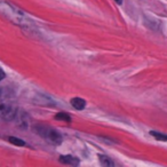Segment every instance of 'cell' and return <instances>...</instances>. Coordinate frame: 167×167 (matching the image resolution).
<instances>
[{"label": "cell", "instance_id": "7c38bea8", "mask_svg": "<svg viewBox=\"0 0 167 167\" xmlns=\"http://www.w3.org/2000/svg\"><path fill=\"white\" fill-rule=\"evenodd\" d=\"M114 1H116L117 4H122V0H114Z\"/></svg>", "mask_w": 167, "mask_h": 167}, {"label": "cell", "instance_id": "277c9868", "mask_svg": "<svg viewBox=\"0 0 167 167\" xmlns=\"http://www.w3.org/2000/svg\"><path fill=\"white\" fill-rule=\"evenodd\" d=\"M14 122H16V125L19 126V128L25 129L29 125V117L24 111L17 110L15 118H14Z\"/></svg>", "mask_w": 167, "mask_h": 167}, {"label": "cell", "instance_id": "7a4b0ae2", "mask_svg": "<svg viewBox=\"0 0 167 167\" xmlns=\"http://www.w3.org/2000/svg\"><path fill=\"white\" fill-rule=\"evenodd\" d=\"M33 129L36 133L38 134V135H40L44 140H46L48 143H50V144L57 145L62 142L61 134L58 133L57 131H55V129L48 127V126L38 125V126H34Z\"/></svg>", "mask_w": 167, "mask_h": 167}, {"label": "cell", "instance_id": "30bf717a", "mask_svg": "<svg viewBox=\"0 0 167 167\" xmlns=\"http://www.w3.org/2000/svg\"><path fill=\"white\" fill-rule=\"evenodd\" d=\"M150 134H151L152 136L155 137V139H157L158 141H163V142H167V135H165V134H161V133H158V132H150Z\"/></svg>", "mask_w": 167, "mask_h": 167}, {"label": "cell", "instance_id": "8fae6325", "mask_svg": "<svg viewBox=\"0 0 167 167\" xmlns=\"http://www.w3.org/2000/svg\"><path fill=\"white\" fill-rule=\"evenodd\" d=\"M4 78H5V72L1 70V69H0V81L4 79Z\"/></svg>", "mask_w": 167, "mask_h": 167}, {"label": "cell", "instance_id": "3957f363", "mask_svg": "<svg viewBox=\"0 0 167 167\" xmlns=\"http://www.w3.org/2000/svg\"><path fill=\"white\" fill-rule=\"evenodd\" d=\"M16 112H17V108L13 103L0 99V118L1 119L7 122H13L16 116Z\"/></svg>", "mask_w": 167, "mask_h": 167}, {"label": "cell", "instance_id": "8992f818", "mask_svg": "<svg viewBox=\"0 0 167 167\" xmlns=\"http://www.w3.org/2000/svg\"><path fill=\"white\" fill-rule=\"evenodd\" d=\"M71 104L75 109L77 110H83L85 109V106H86V101L83 99H80V97H75V99L71 100Z\"/></svg>", "mask_w": 167, "mask_h": 167}, {"label": "cell", "instance_id": "5b68a950", "mask_svg": "<svg viewBox=\"0 0 167 167\" xmlns=\"http://www.w3.org/2000/svg\"><path fill=\"white\" fill-rule=\"evenodd\" d=\"M58 160H60V163L65 164V165H71V166L79 165V160L73 156H61Z\"/></svg>", "mask_w": 167, "mask_h": 167}, {"label": "cell", "instance_id": "6da1fadb", "mask_svg": "<svg viewBox=\"0 0 167 167\" xmlns=\"http://www.w3.org/2000/svg\"><path fill=\"white\" fill-rule=\"evenodd\" d=\"M0 13L5 17H7L9 21L22 28H29L32 24L30 19H28V16L24 14V11L8 2L0 4Z\"/></svg>", "mask_w": 167, "mask_h": 167}, {"label": "cell", "instance_id": "ba28073f", "mask_svg": "<svg viewBox=\"0 0 167 167\" xmlns=\"http://www.w3.org/2000/svg\"><path fill=\"white\" fill-rule=\"evenodd\" d=\"M8 141H9L11 143H13L14 145H16V147H24V145H25L24 141L15 136H9L8 137Z\"/></svg>", "mask_w": 167, "mask_h": 167}, {"label": "cell", "instance_id": "52a82bcc", "mask_svg": "<svg viewBox=\"0 0 167 167\" xmlns=\"http://www.w3.org/2000/svg\"><path fill=\"white\" fill-rule=\"evenodd\" d=\"M99 158H100V163L102 164L103 166H105V167H112V166H113V161H112L109 157L99 156Z\"/></svg>", "mask_w": 167, "mask_h": 167}, {"label": "cell", "instance_id": "9c48e42d", "mask_svg": "<svg viewBox=\"0 0 167 167\" xmlns=\"http://www.w3.org/2000/svg\"><path fill=\"white\" fill-rule=\"evenodd\" d=\"M55 119L61 120V122H71V117H70L68 113H65V112H60V113H57L56 116H55Z\"/></svg>", "mask_w": 167, "mask_h": 167}]
</instances>
